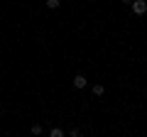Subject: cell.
Listing matches in <instances>:
<instances>
[{
    "mask_svg": "<svg viewBox=\"0 0 147 137\" xmlns=\"http://www.w3.org/2000/svg\"><path fill=\"white\" fill-rule=\"evenodd\" d=\"M130 5H132V12H135L137 17L147 15V0H132Z\"/></svg>",
    "mask_w": 147,
    "mask_h": 137,
    "instance_id": "cell-1",
    "label": "cell"
},
{
    "mask_svg": "<svg viewBox=\"0 0 147 137\" xmlns=\"http://www.w3.org/2000/svg\"><path fill=\"white\" fill-rule=\"evenodd\" d=\"M86 86H88V79H86V76L84 74H76V76H74V88H86Z\"/></svg>",
    "mask_w": 147,
    "mask_h": 137,
    "instance_id": "cell-2",
    "label": "cell"
},
{
    "mask_svg": "<svg viewBox=\"0 0 147 137\" xmlns=\"http://www.w3.org/2000/svg\"><path fill=\"white\" fill-rule=\"evenodd\" d=\"M103 93H105L103 83H96V86H93V95H96V98H100V95H103Z\"/></svg>",
    "mask_w": 147,
    "mask_h": 137,
    "instance_id": "cell-3",
    "label": "cell"
},
{
    "mask_svg": "<svg viewBox=\"0 0 147 137\" xmlns=\"http://www.w3.org/2000/svg\"><path fill=\"white\" fill-rule=\"evenodd\" d=\"M49 137H64V130L61 127H52L49 130Z\"/></svg>",
    "mask_w": 147,
    "mask_h": 137,
    "instance_id": "cell-4",
    "label": "cell"
},
{
    "mask_svg": "<svg viewBox=\"0 0 147 137\" xmlns=\"http://www.w3.org/2000/svg\"><path fill=\"white\" fill-rule=\"evenodd\" d=\"M59 5H61V0H47V7H49V10H57Z\"/></svg>",
    "mask_w": 147,
    "mask_h": 137,
    "instance_id": "cell-5",
    "label": "cell"
},
{
    "mask_svg": "<svg viewBox=\"0 0 147 137\" xmlns=\"http://www.w3.org/2000/svg\"><path fill=\"white\" fill-rule=\"evenodd\" d=\"M42 132H44L42 125H32V135H34V137H37V135H42Z\"/></svg>",
    "mask_w": 147,
    "mask_h": 137,
    "instance_id": "cell-6",
    "label": "cell"
},
{
    "mask_svg": "<svg viewBox=\"0 0 147 137\" xmlns=\"http://www.w3.org/2000/svg\"><path fill=\"white\" fill-rule=\"evenodd\" d=\"M69 137H84V132H81V130H79V127H74V130H71V132H69Z\"/></svg>",
    "mask_w": 147,
    "mask_h": 137,
    "instance_id": "cell-7",
    "label": "cell"
},
{
    "mask_svg": "<svg viewBox=\"0 0 147 137\" xmlns=\"http://www.w3.org/2000/svg\"><path fill=\"white\" fill-rule=\"evenodd\" d=\"M123 3H132V0H123Z\"/></svg>",
    "mask_w": 147,
    "mask_h": 137,
    "instance_id": "cell-8",
    "label": "cell"
}]
</instances>
